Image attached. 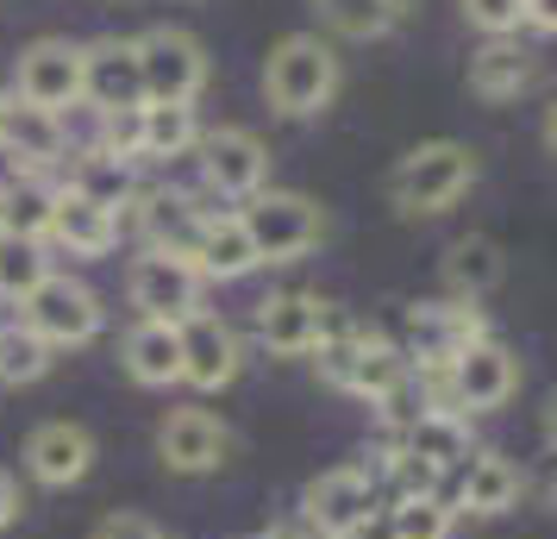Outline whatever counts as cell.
<instances>
[{
	"mask_svg": "<svg viewBox=\"0 0 557 539\" xmlns=\"http://www.w3.org/2000/svg\"><path fill=\"white\" fill-rule=\"evenodd\" d=\"M263 95L282 120H313L338 95V51L313 32H288L263 63Z\"/></svg>",
	"mask_w": 557,
	"mask_h": 539,
	"instance_id": "obj_1",
	"label": "cell"
},
{
	"mask_svg": "<svg viewBox=\"0 0 557 539\" xmlns=\"http://www.w3.org/2000/svg\"><path fill=\"white\" fill-rule=\"evenodd\" d=\"M476 182V151L457 145V138H432L388 170V201L401 213H445V207Z\"/></svg>",
	"mask_w": 557,
	"mask_h": 539,
	"instance_id": "obj_2",
	"label": "cell"
},
{
	"mask_svg": "<svg viewBox=\"0 0 557 539\" xmlns=\"http://www.w3.org/2000/svg\"><path fill=\"white\" fill-rule=\"evenodd\" d=\"M238 220L251 232L257 264H288V257L313 252L320 232H326L320 207L307 201V195H295V188H257L251 201L238 207Z\"/></svg>",
	"mask_w": 557,
	"mask_h": 539,
	"instance_id": "obj_3",
	"label": "cell"
},
{
	"mask_svg": "<svg viewBox=\"0 0 557 539\" xmlns=\"http://www.w3.org/2000/svg\"><path fill=\"white\" fill-rule=\"evenodd\" d=\"M132 308L138 320L182 327L188 314H201V270L182 252H145L132 264Z\"/></svg>",
	"mask_w": 557,
	"mask_h": 539,
	"instance_id": "obj_4",
	"label": "cell"
},
{
	"mask_svg": "<svg viewBox=\"0 0 557 539\" xmlns=\"http://www.w3.org/2000/svg\"><path fill=\"white\" fill-rule=\"evenodd\" d=\"M376 477L357 470V464H338V470H320L313 483L301 489V520L320 539H345L351 527H363L376 514Z\"/></svg>",
	"mask_w": 557,
	"mask_h": 539,
	"instance_id": "obj_5",
	"label": "cell"
},
{
	"mask_svg": "<svg viewBox=\"0 0 557 539\" xmlns=\"http://www.w3.org/2000/svg\"><path fill=\"white\" fill-rule=\"evenodd\" d=\"M26 327L45 345H88L101 333V295L76 277H45V283L26 295Z\"/></svg>",
	"mask_w": 557,
	"mask_h": 539,
	"instance_id": "obj_6",
	"label": "cell"
},
{
	"mask_svg": "<svg viewBox=\"0 0 557 539\" xmlns=\"http://www.w3.org/2000/svg\"><path fill=\"white\" fill-rule=\"evenodd\" d=\"M488 339V327H482L476 302H451V308H407V364L420 370V377H432V370H451L457 352H470V345H482Z\"/></svg>",
	"mask_w": 557,
	"mask_h": 539,
	"instance_id": "obj_7",
	"label": "cell"
},
{
	"mask_svg": "<svg viewBox=\"0 0 557 539\" xmlns=\"http://www.w3.org/2000/svg\"><path fill=\"white\" fill-rule=\"evenodd\" d=\"M138 45V70H145V101H195L207 82V57L182 26H151Z\"/></svg>",
	"mask_w": 557,
	"mask_h": 539,
	"instance_id": "obj_8",
	"label": "cell"
},
{
	"mask_svg": "<svg viewBox=\"0 0 557 539\" xmlns=\"http://www.w3.org/2000/svg\"><path fill=\"white\" fill-rule=\"evenodd\" d=\"M232 445H238L232 427L207 408H176V414H163V427H157V458L170 470H182V477H207V470L232 464Z\"/></svg>",
	"mask_w": 557,
	"mask_h": 539,
	"instance_id": "obj_9",
	"label": "cell"
},
{
	"mask_svg": "<svg viewBox=\"0 0 557 539\" xmlns=\"http://www.w3.org/2000/svg\"><path fill=\"white\" fill-rule=\"evenodd\" d=\"M520 389V364H513V352L507 345H495V339H482V345H470V352H457L451 370H445V402H451L457 414H488L502 408L507 395Z\"/></svg>",
	"mask_w": 557,
	"mask_h": 539,
	"instance_id": "obj_10",
	"label": "cell"
},
{
	"mask_svg": "<svg viewBox=\"0 0 557 539\" xmlns=\"http://www.w3.org/2000/svg\"><path fill=\"white\" fill-rule=\"evenodd\" d=\"M201 176L213 195H232V201H251L263 176H270V151H263V138L245 126H220V132H201Z\"/></svg>",
	"mask_w": 557,
	"mask_h": 539,
	"instance_id": "obj_11",
	"label": "cell"
},
{
	"mask_svg": "<svg viewBox=\"0 0 557 539\" xmlns=\"http://www.w3.org/2000/svg\"><path fill=\"white\" fill-rule=\"evenodd\" d=\"M20 101L45 107V113L76 107L82 101V45H70V38H38L20 57Z\"/></svg>",
	"mask_w": 557,
	"mask_h": 539,
	"instance_id": "obj_12",
	"label": "cell"
},
{
	"mask_svg": "<svg viewBox=\"0 0 557 539\" xmlns=\"http://www.w3.org/2000/svg\"><path fill=\"white\" fill-rule=\"evenodd\" d=\"M82 101H95V113L145 107L138 45H126V38H101V45H88V51H82Z\"/></svg>",
	"mask_w": 557,
	"mask_h": 539,
	"instance_id": "obj_13",
	"label": "cell"
},
{
	"mask_svg": "<svg viewBox=\"0 0 557 539\" xmlns=\"http://www.w3.org/2000/svg\"><path fill=\"white\" fill-rule=\"evenodd\" d=\"M432 495L451 502V509H470V514H507L520 502V470H513L502 452H470V464L445 470Z\"/></svg>",
	"mask_w": 557,
	"mask_h": 539,
	"instance_id": "obj_14",
	"label": "cell"
},
{
	"mask_svg": "<svg viewBox=\"0 0 557 539\" xmlns=\"http://www.w3.org/2000/svg\"><path fill=\"white\" fill-rule=\"evenodd\" d=\"M26 470L45 489H70L95 470V433L76 427V420H45L38 433L26 439Z\"/></svg>",
	"mask_w": 557,
	"mask_h": 539,
	"instance_id": "obj_15",
	"label": "cell"
},
{
	"mask_svg": "<svg viewBox=\"0 0 557 539\" xmlns=\"http://www.w3.org/2000/svg\"><path fill=\"white\" fill-rule=\"evenodd\" d=\"M238 377V339L220 314H188L182 320V383L188 389H226Z\"/></svg>",
	"mask_w": 557,
	"mask_h": 539,
	"instance_id": "obj_16",
	"label": "cell"
},
{
	"mask_svg": "<svg viewBox=\"0 0 557 539\" xmlns=\"http://www.w3.org/2000/svg\"><path fill=\"white\" fill-rule=\"evenodd\" d=\"M188 264L201 270V283H238L257 270V245L238 213H207L195 245H188Z\"/></svg>",
	"mask_w": 557,
	"mask_h": 539,
	"instance_id": "obj_17",
	"label": "cell"
},
{
	"mask_svg": "<svg viewBox=\"0 0 557 539\" xmlns=\"http://www.w3.org/2000/svg\"><path fill=\"white\" fill-rule=\"evenodd\" d=\"M388 452H401V458H420L432 470V477H445V470H457V464H470V420L451 408H426L407 433H395V445Z\"/></svg>",
	"mask_w": 557,
	"mask_h": 539,
	"instance_id": "obj_18",
	"label": "cell"
},
{
	"mask_svg": "<svg viewBox=\"0 0 557 539\" xmlns=\"http://www.w3.org/2000/svg\"><path fill=\"white\" fill-rule=\"evenodd\" d=\"M120 364H126L132 383H145V389L182 383V327H163V320H138V327L120 339Z\"/></svg>",
	"mask_w": 557,
	"mask_h": 539,
	"instance_id": "obj_19",
	"label": "cell"
},
{
	"mask_svg": "<svg viewBox=\"0 0 557 539\" xmlns=\"http://www.w3.org/2000/svg\"><path fill=\"white\" fill-rule=\"evenodd\" d=\"M320 295H270V302H257V333H263V345L270 352H282V358H307L313 345H320Z\"/></svg>",
	"mask_w": 557,
	"mask_h": 539,
	"instance_id": "obj_20",
	"label": "cell"
},
{
	"mask_svg": "<svg viewBox=\"0 0 557 539\" xmlns=\"http://www.w3.org/2000/svg\"><path fill=\"white\" fill-rule=\"evenodd\" d=\"M70 145V132H63V113H45V107L32 101H7V120H0V151L13 157V163H57Z\"/></svg>",
	"mask_w": 557,
	"mask_h": 539,
	"instance_id": "obj_21",
	"label": "cell"
},
{
	"mask_svg": "<svg viewBox=\"0 0 557 539\" xmlns=\"http://www.w3.org/2000/svg\"><path fill=\"white\" fill-rule=\"evenodd\" d=\"M45 238H57L70 257H101V252H113V238H120V213H107L101 201H88V195H76V188H63Z\"/></svg>",
	"mask_w": 557,
	"mask_h": 539,
	"instance_id": "obj_22",
	"label": "cell"
},
{
	"mask_svg": "<svg viewBox=\"0 0 557 539\" xmlns=\"http://www.w3.org/2000/svg\"><path fill=\"white\" fill-rule=\"evenodd\" d=\"M532 82V51L507 32V38H488L476 57H470V88L482 101H513L520 88Z\"/></svg>",
	"mask_w": 557,
	"mask_h": 539,
	"instance_id": "obj_23",
	"label": "cell"
},
{
	"mask_svg": "<svg viewBox=\"0 0 557 539\" xmlns=\"http://www.w3.org/2000/svg\"><path fill=\"white\" fill-rule=\"evenodd\" d=\"M201 145L195 101H145L138 113V157H188Z\"/></svg>",
	"mask_w": 557,
	"mask_h": 539,
	"instance_id": "obj_24",
	"label": "cell"
},
{
	"mask_svg": "<svg viewBox=\"0 0 557 539\" xmlns=\"http://www.w3.org/2000/svg\"><path fill=\"white\" fill-rule=\"evenodd\" d=\"M51 213H57V188H45L32 170L0 182V232H13V238H45V232H51Z\"/></svg>",
	"mask_w": 557,
	"mask_h": 539,
	"instance_id": "obj_25",
	"label": "cell"
},
{
	"mask_svg": "<svg viewBox=\"0 0 557 539\" xmlns=\"http://www.w3.org/2000/svg\"><path fill=\"white\" fill-rule=\"evenodd\" d=\"M502 245L495 238H457L451 257H445V289H451L457 302H476L488 289L502 283Z\"/></svg>",
	"mask_w": 557,
	"mask_h": 539,
	"instance_id": "obj_26",
	"label": "cell"
},
{
	"mask_svg": "<svg viewBox=\"0 0 557 539\" xmlns=\"http://www.w3.org/2000/svg\"><path fill=\"white\" fill-rule=\"evenodd\" d=\"M413 377V364H407L401 345H388L382 333H363L357 339V364H351V395H363V402H382L395 383H407Z\"/></svg>",
	"mask_w": 557,
	"mask_h": 539,
	"instance_id": "obj_27",
	"label": "cell"
},
{
	"mask_svg": "<svg viewBox=\"0 0 557 539\" xmlns=\"http://www.w3.org/2000/svg\"><path fill=\"white\" fill-rule=\"evenodd\" d=\"M70 188L76 195H88V201H101L107 213H120V207L138 195V176H132V157H113V151H88L76 163V176H70Z\"/></svg>",
	"mask_w": 557,
	"mask_h": 539,
	"instance_id": "obj_28",
	"label": "cell"
},
{
	"mask_svg": "<svg viewBox=\"0 0 557 539\" xmlns=\"http://www.w3.org/2000/svg\"><path fill=\"white\" fill-rule=\"evenodd\" d=\"M207 207L182 201V195H151L145 201V232H151V252H182L188 257V245H195V232H201Z\"/></svg>",
	"mask_w": 557,
	"mask_h": 539,
	"instance_id": "obj_29",
	"label": "cell"
},
{
	"mask_svg": "<svg viewBox=\"0 0 557 539\" xmlns=\"http://www.w3.org/2000/svg\"><path fill=\"white\" fill-rule=\"evenodd\" d=\"M45 277H51L45 238H13V232H0V295H7V302H26Z\"/></svg>",
	"mask_w": 557,
	"mask_h": 539,
	"instance_id": "obj_30",
	"label": "cell"
},
{
	"mask_svg": "<svg viewBox=\"0 0 557 539\" xmlns=\"http://www.w3.org/2000/svg\"><path fill=\"white\" fill-rule=\"evenodd\" d=\"M51 370V345L32 333L26 320H13V327H0V383H38Z\"/></svg>",
	"mask_w": 557,
	"mask_h": 539,
	"instance_id": "obj_31",
	"label": "cell"
},
{
	"mask_svg": "<svg viewBox=\"0 0 557 539\" xmlns=\"http://www.w3.org/2000/svg\"><path fill=\"white\" fill-rule=\"evenodd\" d=\"M451 520H457V509L438 502V495H401V502H388L395 539H451Z\"/></svg>",
	"mask_w": 557,
	"mask_h": 539,
	"instance_id": "obj_32",
	"label": "cell"
},
{
	"mask_svg": "<svg viewBox=\"0 0 557 539\" xmlns=\"http://www.w3.org/2000/svg\"><path fill=\"white\" fill-rule=\"evenodd\" d=\"M320 13H326L332 32H345V38H382V32L395 26V13L382 7V0H313Z\"/></svg>",
	"mask_w": 557,
	"mask_h": 539,
	"instance_id": "obj_33",
	"label": "cell"
},
{
	"mask_svg": "<svg viewBox=\"0 0 557 539\" xmlns=\"http://www.w3.org/2000/svg\"><path fill=\"white\" fill-rule=\"evenodd\" d=\"M470 26H482L488 38H507V32L527 20V0H463Z\"/></svg>",
	"mask_w": 557,
	"mask_h": 539,
	"instance_id": "obj_34",
	"label": "cell"
},
{
	"mask_svg": "<svg viewBox=\"0 0 557 539\" xmlns=\"http://www.w3.org/2000/svg\"><path fill=\"white\" fill-rule=\"evenodd\" d=\"M95 539H163V534H157V520H145V514H107L101 527H95Z\"/></svg>",
	"mask_w": 557,
	"mask_h": 539,
	"instance_id": "obj_35",
	"label": "cell"
},
{
	"mask_svg": "<svg viewBox=\"0 0 557 539\" xmlns=\"http://www.w3.org/2000/svg\"><path fill=\"white\" fill-rule=\"evenodd\" d=\"M13 520H20V483L0 470V527H13Z\"/></svg>",
	"mask_w": 557,
	"mask_h": 539,
	"instance_id": "obj_36",
	"label": "cell"
},
{
	"mask_svg": "<svg viewBox=\"0 0 557 539\" xmlns=\"http://www.w3.org/2000/svg\"><path fill=\"white\" fill-rule=\"evenodd\" d=\"M345 539H395V527H388V509H376L370 520H363V527H351Z\"/></svg>",
	"mask_w": 557,
	"mask_h": 539,
	"instance_id": "obj_37",
	"label": "cell"
},
{
	"mask_svg": "<svg viewBox=\"0 0 557 539\" xmlns=\"http://www.w3.org/2000/svg\"><path fill=\"white\" fill-rule=\"evenodd\" d=\"M527 20L539 32H557V0H527Z\"/></svg>",
	"mask_w": 557,
	"mask_h": 539,
	"instance_id": "obj_38",
	"label": "cell"
},
{
	"mask_svg": "<svg viewBox=\"0 0 557 539\" xmlns=\"http://www.w3.org/2000/svg\"><path fill=\"white\" fill-rule=\"evenodd\" d=\"M545 439L557 445V389H552V402H545Z\"/></svg>",
	"mask_w": 557,
	"mask_h": 539,
	"instance_id": "obj_39",
	"label": "cell"
},
{
	"mask_svg": "<svg viewBox=\"0 0 557 539\" xmlns=\"http://www.w3.org/2000/svg\"><path fill=\"white\" fill-rule=\"evenodd\" d=\"M545 145L557 151V101H552V113H545Z\"/></svg>",
	"mask_w": 557,
	"mask_h": 539,
	"instance_id": "obj_40",
	"label": "cell"
},
{
	"mask_svg": "<svg viewBox=\"0 0 557 539\" xmlns=\"http://www.w3.org/2000/svg\"><path fill=\"white\" fill-rule=\"evenodd\" d=\"M382 7H388V13H395V20H401L407 7H413V0H382Z\"/></svg>",
	"mask_w": 557,
	"mask_h": 539,
	"instance_id": "obj_41",
	"label": "cell"
},
{
	"mask_svg": "<svg viewBox=\"0 0 557 539\" xmlns=\"http://www.w3.org/2000/svg\"><path fill=\"white\" fill-rule=\"evenodd\" d=\"M552 502H557V464H552Z\"/></svg>",
	"mask_w": 557,
	"mask_h": 539,
	"instance_id": "obj_42",
	"label": "cell"
},
{
	"mask_svg": "<svg viewBox=\"0 0 557 539\" xmlns=\"http://www.w3.org/2000/svg\"><path fill=\"white\" fill-rule=\"evenodd\" d=\"M257 539H288V534H257Z\"/></svg>",
	"mask_w": 557,
	"mask_h": 539,
	"instance_id": "obj_43",
	"label": "cell"
},
{
	"mask_svg": "<svg viewBox=\"0 0 557 539\" xmlns=\"http://www.w3.org/2000/svg\"><path fill=\"white\" fill-rule=\"evenodd\" d=\"M0 120H7V95H0Z\"/></svg>",
	"mask_w": 557,
	"mask_h": 539,
	"instance_id": "obj_44",
	"label": "cell"
}]
</instances>
